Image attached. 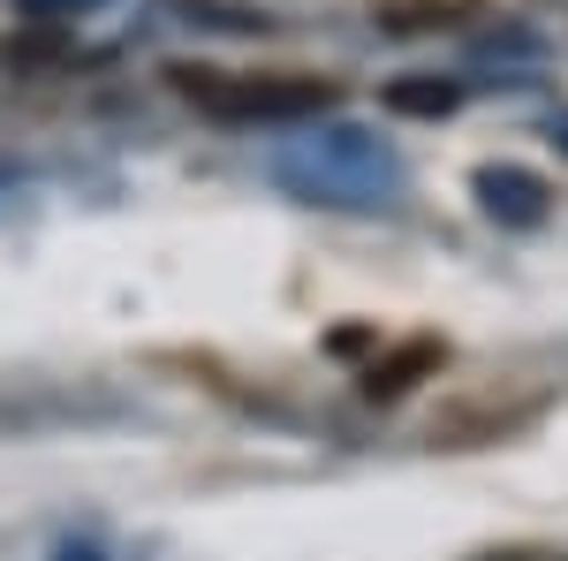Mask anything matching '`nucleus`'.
<instances>
[{
	"label": "nucleus",
	"instance_id": "obj_8",
	"mask_svg": "<svg viewBox=\"0 0 568 561\" xmlns=\"http://www.w3.org/2000/svg\"><path fill=\"white\" fill-rule=\"evenodd\" d=\"M53 561H99V547H61Z\"/></svg>",
	"mask_w": 568,
	"mask_h": 561
},
{
	"label": "nucleus",
	"instance_id": "obj_2",
	"mask_svg": "<svg viewBox=\"0 0 568 561\" xmlns=\"http://www.w3.org/2000/svg\"><path fill=\"white\" fill-rule=\"evenodd\" d=\"M439 364H447V342H439V334H409V342L379 349V357L364 364V380H356V388L372 394V402H402L417 380H439Z\"/></svg>",
	"mask_w": 568,
	"mask_h": 561
},
{
	"label": "nucleus",
	"instance_id": "obj_4",
	"mask_svg": "<svg viewBox=\"0 0 568 561\" xmlns=\"http://www.w3.org/2000/svg\"><path fill=\"white\" fill-rule=\"evenodd\" d=\"M379 107L387 114H417V122H439V114L463 107V84H447V77H402V84L379 91Z\"/></svg>",
	"mask_w": 568,
	"mask_h": 561
},
{
	"label": "nucleus",
	"instance_id": "obj_3",
	"mask_svg": "<svg viewBox=\"0 0 568 561\" xmlns=\"http://www.w3.org/2000/svg\"><path fill=\"white\" fill-rule=\"evenodd\" d=\"M478 16V0H379V31H463Z\"/></svg>",
	"mask_w": 568,
	"mask_h": 561
},
{
	"label": "nucleus",
	"instance_id": "obj_1",
	"mask_svg": "<svg viewBox=\"0 0 568 561\" xmlns=\"http://www.w3.org/2000/svg\"><path fill=\"white\" fill-rule=\"evenodd\" d=\"M175 91L213 114V122H311L334 107V84L326 77H304V69H168Z\"/></svg>",
	"mask_w": 568,
	"mask_h": 561
},
{
	"label": "nucleus",
	"instance_id": "obj_7",
	"mask_svg": "<svg viewBox=\"0 0 568 561\" xmlns=\"http://www.w3.org/2000/svg\"><path fill=\"white\" fill-rule=\"evenodd\" d=\"M478 561H568V554H554V547H493Z\"/></svg>",
	"mask_w": 568,
	"mask_h": 561
},
{
	"label": "nucleus",
	"instance_id": "obj_6",
	"mask_svg": "<svg viewBox=\"0 0 568 561\" xmlns=\"http://www.w3.org/2000/svg\"><path fill=\"white\" fill-rule=\"evenodd\" d=\"M16 8H23L31 23H69V16H91L99 0H16Z\"/></svg>",
	"mask_w": 568,
	"mask_h": 561
},
{
	"label": "nucleus",
	"instance_id": "obj_5",
	"mask_svg": "<svg viewBox=\"0 0 568 561\" xmlns=\"http://www.w3.org/2000/svg\"><path fill=\"white\" fill-rule=\"evenodd\" d=\"M69 61V39L61 31H23V39H0V69H53Z\"/></svg>",
	"mask_w": 568,
	"mask_h": 561
}]
</instances>
